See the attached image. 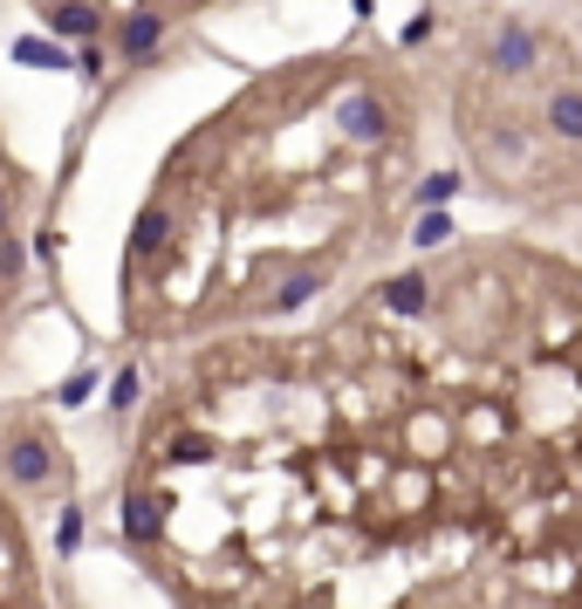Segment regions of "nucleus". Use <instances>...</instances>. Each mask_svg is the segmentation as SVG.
I'll return each mask as SVG.
<instances>
[{"mask_svg": "<svg viewBox=\"0 0 582 609\" xmlns=\"http://www.w3.org/2000/svg\"><path fill=\"white\" fill-rule=\"evenodd\" d=\"M0 466H8V479H14V487H48V479H56V452H48V439L21 431V439H8Z\"/></svg>", "mask_w": 582, "mask_h": 609, "instance_id": "f257e3e1", "label": "nucleus"}, {"mask_svg": "<svg viewBox=\"0 0 582 609\" xmlns=\"http://www.w3.org/2000/svg\"><path fill=\"white\" fill-rule=\"evenodd\" d=\"M336 131H349L357 144H377L391 131V110H384V96H370V89H349L343 104H336Z\"/></svg>", "mask_w": 582, "mask_h": 609, "instance_id": "f03ea898", "label": "nucleus"}, {"mask_svg": "<svg viewBox=\"0 0 582 609\" xmlns=\"http://www.w3.org/2000/svg\"><path fill=\"white\" fill-rule=\"evenodd\" d=\"M117 48H123V62H131V69H144V62L165 48V14H158V8H138V14L117 28Z\"/></svg>", "mask_w": 582, "mask_h": 609, "instance_id": "7ed1b4c3", "label": "nucleus"}, {"mask_svg": "<svg viewBox=\"0 0 582 609\" xmlns=\"http://www.w3.org/2000/svg\"><path fill=\"white\" fill-rule=\"evenodd\" d=\"M96 35H104L96 0H56L48 8V41H96Z\"/></svg>", "mask_w": 582, "mask_h": 609, "instance_id": "20e7f679", "label": "nucleus"}, {"mask_svg": "<svg viewBox=\"0 0 582 609\" xmlns=\"http://www.w3.org/2000/svg\"><path fill=\"white\" fill-rule=\"evenodd\" d=\"M535 56H542V41L521 28V21H508V28L494 35V48H487V62H494V75H527L535 69Z\"/></svg>", "mask_w": 582, "mask_h": 609, "instance_id": "39448f33", "label": "nucleus"}, {"mask_svg": "<svg viewBox=\"0 0 582 609\" xmlns=\"http://www.w3.org/2000/svg\"><path fill=\"white\" fill-rule=\"evenodd\" d=\"M123 535H131L138 548H158L165 541V500L158 493H131L123 500Z\"/></svg>", "mask_w": 582, "mask_h": 609, "instance_id": "423d86ee", "label": "nucleus"}, {"mask_svg": "<svg viewBox=\"0 0 582 609\" xmlns=\"http://www.w3.org/2000/svg\"><path fill=\"white\" fill-rule=\"evenodd\" d=\"M165 247H171V206H165V199H151V206L138 213V226H131V253L151 261V253H165Z\"/></svg>", "mask_w": 582, "mask_h": 609, "instance_id": "0eeeda50", "label": "nucleus"}, {"mask_svg": "<svg viewBox=\"0 0 582 609\" xmlns=\"http://www.w3.org/2000/svg\"><path fill=\"white\" fill-rule=\"evenodd\" d=\"M329 288V267H301V274H288L282 288H274V315H295V309H309V301Z\"/></svg>", "mask_w": 582, "mask_h": 609, "instance_id": "6e6552de", "label": "nucleus"}, {"mask_svg": "<svg viewBox=\"0 0 582 609\" xmlns=\"http://www.w3.org/2000/svg\"><path fill=\"white\" fill-rule=\"evenodd\" d=\"M377 295H384L391 315H425V309H432V288H425V274H397V282H384Z\"/></svg>", "mask_w": 582, "mask_h": 609, "instance_id": "1a4fd4ad", "label": "nucleus"}, {"mask_svg": "<svg viewBox=\"0 0 582 609\" xmlns=\"http://www.w3.org/2000/svg\"><path fill=\"white\" fill-rule=\"evenodd\" d=\"M548 131L555 138H569V144H582V89H548Z\"/></svg>", "mask_w": 582, "mask_h": 609, "instance_id": "9d476101", "label": "nucleus"}, {"mask_svg": "<svg viewBox=\"0 0 582 609\" xmlns=\"http://www.w3.org/2000/svg\"><path fill=\"white\" fill-rule=\"evenodd\" d=\"M14 62H21V69H56V75H62V69H69V48L48 41V35H21V41H14Z\"/></svg>", "mask_w": 582, "mask_h": 609, "instance_id": "9b49d317", "label": "nucleus"}, {"mask_svg": "<svg viewBox=\"0 0 582 609\" xmlns=\"http://www.w3.org/2000/svg\"><path fill=\"white\" fill-rule=\"evenodd\" d=\"M460 186H466V179H460V171H432V179H425V186H418L412 199H418V206H425V213H446V206H452V199H460Z\"/></svg>", "mask_w": 582, "mask_h": 609, "instance_id": "f8f14e48", "label": "nucleus"}, {"mask_svg": "<svg viewBox=\"0 0 582 609\" xmlns=\"http://www.w3.org/2000/svg\"><path fill=\"white\" fill-rule=\"evenodd\" d=\"M165 459H171V466H206V459H213V439H206V431H186V439L165 445Z\"/></svg>", "mask_w": 582, "mask_h": 609, "instance_id": "ddd939ff", "label": "nucleus"}, {"mask_svg": "<svg viewBox=\"0 0 582 609\" xmlns=\"http://www.w3.org/2000/svg\"><path fill=\"white\" fill-rule=\"evenodd\" d=\"M439 240H452V219H446V213H425L418 234H412V247H439Z\"/></svg>", "mask_w": 582, "mask_h": 609, "instance_id": "4468645a", "label": "nucleus"}, {"mask_svg": "<svg viewBox=\"0 0 582 609\" xmlns=\"http://www.w3.org/2000/svg\"><path fill=\"white\" fill-rule=\"evenodd\" d=\"M75 541H83V506H62V527H56V548L75 554Z\"/></svg>", "mask_w": 582, "mask_h": 609, "instance_id": "2eb2a0df", "label": "nucleus"}, {"mask_svg": "<svg viewBox=\"0 0 582 609\" xmlns=\"http://www.w3.org/2000/svg\"><path fill=\"white\" fill-rule=\"evenodd\" d=\"M138 404V370H117V384H110V411H131Z\"/></svg>", "mask_w": 582, "mask_h": 609, "instance_id": "dca6fc26", "label": "nucleus"}, {"mask_svg": "<svg viewBox=\"0 0 582 609\" xmlns=\"http://www.w3.org/2000/svg\"><path fill=\"white\" fill-rule=\"evenodd\" d=\"M90 391H96V370H75V377H69V384H62V404H83Z\"/></svg>", "mask_w": 582, "mask_h": 609, "instance_id": "f3484780", "label": "nucleus"}, {"mask_svg": "<svg viewBox=\"0 0 582 609\" xmlns=\"http://www.w3.org/2000/svg\"><path fill=\"white\" fill-rule=\"evenodd\" d=\"M56 247H62V234H56V226H41V234H35V261H56Z\"/></svg>", "mask_w": 582, "mask_h": 609, "instance_id": "a211bd4d", "label": "nucleus"}, {"mask_svg": "<svg viewBox=\"0 0 582 609\" xmlns=\"http://www.w3.org/2000/svg\"><path fill=\"white\" fill-rule=\"evenodd\" d=\"M0 274H8V282L21 274V247H14V240H0Z\"/></svg>", "mask_w": 582, "mask_h": 609, "instance_id": "6ab92c4d", "label": "nucleus"}, {"mask_svg": "<svg viewBox=\"0 0 582 609\" xmlns=\"http://www.w3.org/2000/svg\"><path fill=\"white\" fill-rule=\"evenodd\" d=\"M75 69H83V75H96V69H104V48H96V41H83V56H75Z\"/></svg>", "mask_w": 582, "mask_h": 609, "instance_id": "aec40b11", "label": "nucleus"}, {"mask_svg": "<svg viewBox=\"0 0 582 609\" xmlns=\"http://www.w3.org/2000/svg\"><path fill=\"white\" fill-rule=\"evenodd\" d=\"M8 213H14V199H8V192H0V240H8Z\"/></svg>", "mask_w": 582, "mask_h": 609, "instance_id": "412c9836", "label": "nucleus"}]
</instances>
